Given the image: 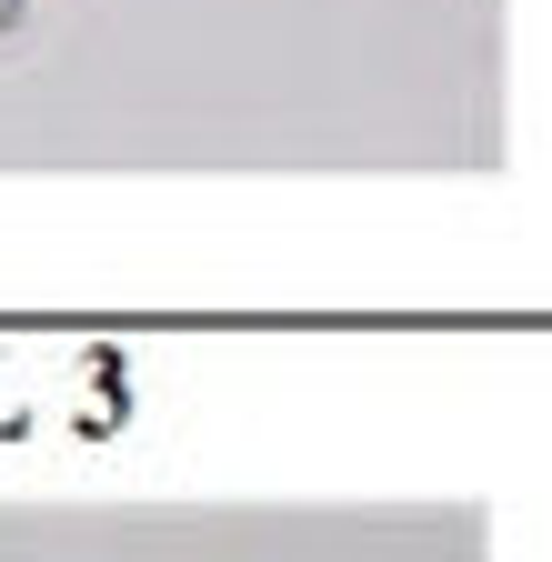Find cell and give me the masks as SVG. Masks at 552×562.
<instances>
[{"mask_svg": "<svg viewBox=\"0 0 552 562\" xmlns=\"http://www.w3.org/2000/svg\"><path fill=\"white\" fill-rule=\"evenodd\" d=\"M0 31H21V0H0Z\"/></svg>", "mask_w": 552, "mask_h": 562, "instance_id": "obj_1", "label": "cell"}]
</instances>
